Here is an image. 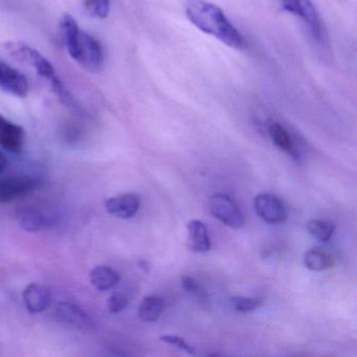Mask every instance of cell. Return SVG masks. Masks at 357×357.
<instances>
[{
  "instance_id": "277c9868",
  "label": "cell",
  "mask_w": 357,
  "mask_h": 357,
  "mask_svg": "<svg viewBox=\"0 0 357 357\" xmlns=\"http://www.w3.org/2000/svg\"><path fill=\"white\" fill-rule=\"evenodd\" d=\"M211 213L215 218L231 229L243 227L244 216L236 202L225 194H215L208 200Z\"/></svg>"
},
{
  "instance_id": "8992f818",
  "label": "cell",
  "mask_w": 357,
  "mask_h": 357,
  "mask_svg": "<svg viewBox=\"0 0 357 357\" xmlns=\"http://www.w3.org/2000/svg\"><path fill=\"white\" fill-rule=\"evenodd\" d=\"M257 215L265 222L279 225L287 220V210L283 202L271 194H259L254 200Z\"/></svg>"
},
{
  "instance_id": "52a82bcc",
  "label": "cell",
  "mask_w": 357,
  "mask_h": 357,
  "mask_svg": "<svg viewBox=\"0 0 357 357\" xmlns=\"http://www.w3.org/2000/svg\"><path fill=\"white\" fill-rule=\"evenodd\" d=\"M285 11L302 18L317 38L321 36V24L319 13L311 0H281Z\"/></svg>"
},
{
  "instance_id": "484cf974",
  "label": "cell",
  "mask_w": 357,
  "mask_h": 357,
  "mask_svg": "<svg viewBox=\"0 0 357 357\" xmlns=\"http://www.w3.org/2000/svg\"><path fill=\"white\" fill-rule=\"evenodd\" d=\"M8 167V160L5 154L0 151V173L3 172Z\"/></svg>"
},
{
  "instance_id": "8fae6325",
  "label": "cell",
  "mask_w": 357,
  "mask_h": 357,
  "mask_svg": "<svg viewBox=\"0 0 357 357\" xmlns=\"http://www.w3.org/2000/svg\"><path fill=\"white\" fill-rule=\"evenodd\" d=\"M141 196L135 193L122 194L106 200L105 208L112 216L120 219H130L139 212Z\"/></svg>"
},
{
  "instance_id": "d4e9b609",
  "label": "cell",
  "mask_w": 357,
  "mask_h": 357,
  "mask_svg": "<svg viewBox=\"0 0 357 357\" xmlns=\"http://www.w3.org/2000/svg\"><path fill=\"white\" fill-rule=\"evenodd\" d=\"M181 284H183V287L190 294H195L196 296L202 298V300H206V294H204V290L200 288V286L198 285L197 282L193 278L185 275V277L181 278Z\"/></svg>"
},
{
  "instance_id": "ac0fdd59",
  "label": "cell",
  "mask_w": 357,
  "mask_h": 357,
  "mask_svg": "<svg viewBox=\"0 0 357 357\" xmlns=\"http://www.w3.org/2000/svg\"><path fill=\"white\" fill-rule=\"evenodd\" d=\"M268 133L271 141L279 149L289 154L294 160H298V152L294 147V142L283 126L278 123H271L268 126Z\"/></svg>"
},
{
  "instance_id": "ffe728a7",
  "label": "cell",
  "mask_w": 357,
  "mask_h": 357,
  "mask_svg": "<svg viewBox=\"0 0 357 357\" xmlns=\"http://www.w3.org/2000/svg\"><path fill=\"white\" fill-rule=\"evenodd\" d=\"M307 231L314 239L321 242H327L333 236L335 225L329 220L312 219L307 223Z\"/></svg>"
},
{
  "instance_id": "9c48e42d",
  "label": "cell",
  "mask_w": 357,
  "mask_h": 357,
  "mask_svg": "<svg viewBox=\"0 0 357 357\" xmlns=\"http://www.w3.org/2000/svg\"><path fill=\"white\" fill-rule=\"evenodd\" d=\"M0 89L10 95L24 98L29 93V82L22 73L0 60Z\"/></svg>"
},
{
  "instance_id": "7c38bea8",
  "label": "cell",
  "mask_w": 357,
  "mask_h": 357,
  "mask_svg": "<svg viewBox=\"0 0 357 357\" xmlns=\"http://www.w3.org/2000/svg\"><path fill=\"white\" fill-rule=\"evenodd\" d=\"M22 298L29 312L40 313L51 306L52 294L45 286L32 283L22 292Z\"/></svg>"
},
{
  "instance_id": "30bf717a",
  "label": "cell",
  "mask_w": 357,
  "mask_h": 357,
  "mask_svg": "<svg viewBox=\"0 0 357 357\" xmlns=\"http://www.w3.org/2000/svg\"><path fill=\"white\" fill-rule=\"evenodd\" d=\"M56 317L60 323L66 324L74 329L86 331L93 327V321L89 315L80 306L72 302L60 303L56 309Z\"/></svg>"
},
{
  "instance_id": "7a4b0ae2",
  "label": "cell",
  "mask_w": 357,
  "mask_h": 357,
  "mask_svg": "<svg viewBox=\"0 0 357 357\" xmlns=\"http://www.w3.org/2000/svg\"><path fill=\"white\" fill-rule=\"evenodd\" d=\"M8 50L12 55L32 66L36 70L37 74L49 83L52 91L59 98L62 103L68 106L74 105V98L60 80L53 64L43 54H40V52L22 43H8Z\"/></svg>"
},
{
  "instance_id": "7402d4cb",
  "label": "cell",
  "mask_w": 357,
  "mask_h": 357,
  "mask_svg": "<svg viewBox=\"0 0 357 357\" xmlns=\"http://www.w3.org/2000/svg\"><path fill=\"white\" fill-rule=\"evenodd\" d=\"M233 308L238 312H250L262 306L263 302L260 298H248V296H234L231 298Z\"/></svg>"
},
{
  "instance_id": "3957f363",
  "label": "cell",
  "mask_w": 357,
  "mask_h": 357,
  "mask_svg": "<svg viewBox=\"0 0 357 357\" xmlns=\"http://www.w3.org/2000/svg\"><path fill=\"white\" fill-rule=\"evenodd\" d=\"M18 222L26 231H43L59 222V213L51 206H26L17 212Z\"/></svg>"
},
{
  "instance_id": "44dd1931",
  "label": "cell",
  "mask_w": 357,
  "mask_h": 357,
  "mask_svg": "<svg viewBox=\"0 0 357 357\" xmlns=\"http://www.w3.org/2000/svg\"><path fill=\"white\" fill-rule=\"evenodd\" d=\"M84 8L93 17L105 20L110 12V0H84Z\"/></svg>"
},
{
  "instance_id": "603a6c76",
  "label": "cell",
  "mask_w": 357,
  "mask_h": 357,
  "mask_svg": "<svg viewBox=\"0 0 357 357\" xmlns=\"http://www.w3.org/2000/svg\"><path fill=\"white\" fill-rule=\"evenodd\" d=\"M128 305V298L122 292H114L107 301V308L110 313H119Z\"/></svg>"
},
{
  "instance_id": "2e32d148",
  "label": "cell",
  "mask_w": 357,
  "mask_h": 357,
  "mask_svg": "<svg viewBox=\"0 0 357 357\" xmlns=\"http://www.w3.org/2000/svg\"><path fill=\"white\" fill-rule=\"evenodd\" d=\"M89 278L93 287L97 288L100 291L112 289L121 281L120 273L112 267L105 266V265L95 267L89 273Z\"/></svg>"
},
{
  "instance_id": "6da1fadb",
  "label": "cell",
  "mask_w": 357,
  "mask_h": 357,
  "mask_svg": "<svg viewBox=\"0 0 357 357\" xmlns=\"http://www.w3.org/2000/svg\"><path fill=\"white\" fill-rule=\"evenodd\" d=\"M185 11L188 20L204 34L215 37L233 49H240L243 45L240 33L214 3L206 0H187Z\"/></svg>"
},
{
  "instance_id": "d6986e66",
  "label": "cell",
  "mask_w": 357,
  "mask_h": 357,
  "mask_svg": "<svg viewBox=\"0 0 357 357\" xmlns=\"http://www.w3.org/2000/svg\"><path fill=\"white\" fill-rule=\"evenodd\" d=\"M164 301L160 296H148L139 306V317L142 321L153 323L160 319L164 310Z\"/></svg>"
},
{
  "instance_id": "9a60e30c",
  "label": "cell",
  "mask_w": 357,
  "mask_h": 357,
  "mask_svg": "<svg viewBox=\"0 0 357 357\" xmlns=\"http://www.w3.org/2000/svg\"><path fill=\"white\" fill-rule=\"evenodd\" d=\"M60 29H61L62 38L68 54L73 59L76 60L81 34L78 22L70 14H64L60 22Z\"/></svg>"
},
{
  "instance_id": "cb8c5ba5",
  "label": "cell",
  "mask_w": 357,
  "mask_h": 357,
  "mask_svg": "<svg viewBox=\"0 0 357 357\" xmlns=\"http://www.w3.org/2000/svg\"><path fill=\"white\" fill-rule=\"evenodd\" d=\"M160 340L166 342V344H171V346L176 347L179 350L185 351L187 354L195 355V350L193 347L190 346L183 338L179 337L176 335H162L160 336Z\"/></svg>"
},
{
  "instance_id": "5bb4252c",
  "label": "cell",
  "mask_w": 357,
  "mask_h": 357,
  "mask_svg": "<svg viewBox=\"0 0 357 357\" xmlns=\"http://www.w3.org/2000/svg\"><path fill=\"white\" fill-rule=\"evenodd\" d=\"M188 246L192 252L198 254L210 250L211 239L208 229L202 220L194 219L188 223Z\"/></svg>"
},
{
  "instance_id": "e0dca14e",
  "label": "cell",
  "mask_w": 357,
  "mask_h": 357,
  "mask_svg": "<svg viewBox=\"0 0 357 357\" xmlns=\"http://www.w3.org/2000/svg\"><path fill=\"white\" fill-rule=\"evenodd\" d=\"M305 266L313 271H324L334 266V259L329 252L319 248L307 250L304 257Z\"/></svg>"
},
{
  "instance_id": "ba28073f",
  "label": "cell",
  "mask_w": 357,
  "mask_h": 357,
  "mask_svg": "<svg viewBox=\"0 0 357 357\" xmlns=\"http://www.w3.org/2000/svg\"><path fill=\"white\" fill-rule=\"evenodd\" d=\"M24 129L0 114V148L11 153H20L24 150Z\"/></svg>"
},
{
  "instance_id": "4fadbf2b",
  "label": "cell",
  "mask_w": 357,
  "mask_h": 357,
  "mask_svg": "<svg viewBox=\"0 0 357 357\" xmlns=\"http://www.w3.org/2000/svg\"><path fill=\"white\" fill-rule=\"evenodd\" d=\"M37 181L26 178H11L0 181V204H8L36 189Z\"/></svg>"
},
{
  "instance_id": "5b68a950",
  "label": "cell",
  "mask_w": 357,
  "mask_h": 357,
  "mask_svg": "<svg viewBox=\"0 0 357 357\" xmlns=\"http://www.w3.org/2000/svg\"><path fill=\"white\" fill-rule=\"evenodd\" d=\"M76 61H78L84 70L91 73L100 72L103 68L104 51L101 43L95 37L82 31Z\"/></svg>"
}]
</instances>
